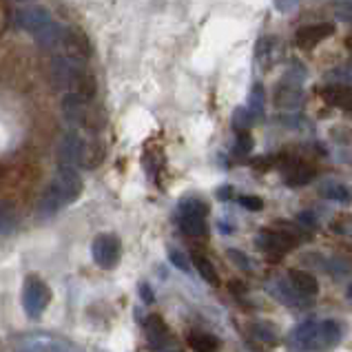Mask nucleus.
Returning a JSON list of instances; mask_svg holds the SVG:
<instances>
[{"label": "nucleus", "instance_id": "obj_1", "mask_svg": "<svg viewBox=\"0 0 352 352\" xmlns=\"http://www.w3.org/2000/svg\"><path fill=\"white\" fill-rule=\"evenodd\" d=\"M49 301H52V288L47 286V281H43L38 275H29L23 288V306L27 317L40 319L47 310Z\"/></svg>", "mask_w": 352, "mask_h": 352}, {"label": "nucleus", "instance_id": "obj_2", "mask_svg": "<svg viewBox=\"0 0 352 352\" xmlns=\"http://www.w3.org/2000/svg\"><path fill=\"white\" fill-rule=\"evenodd\" d=\"M255 244L268 255H286L288 250H293L299 244V239L295 237V233H288V230H261Z\"/></svg>", "mask_w": 352, "mask_h": 352}, {"label": "nucleus", "instance_id": "obj_3", "mask_svg": "<svg viewBox=\"0 0 352 352\" xmlns=\"http://www.w3.org/2000/svg\"><path fill=\"white\" fill-rule=\"evenodd\" d=\"M52 186L65 199V204H72L82 195V177H80V173L74 166H58L52 179Z\"/></svg>", "mask_w": 352, "mask_h": 352}, {"label": "nucleus", "instance_id": "obj_4", "mask_svg": "<svg viewBox=\"0 0 352 352\" xmlns=\"http://www.w3.org/2000/svg\"><path fill=\"white\" fill-rule=\"evenodd\" d=\"M120 250H122V244L120 239L111 233H102L94 239V246H91V255L94 261L100 268H116L118 261H120Z\"/></svg>", "mask_w": 352, "mask_h": 352}, {"label": "nucleus", "instance_id": "obj_5", "mask_svg": "<svg viewBox=\"0 0 352 352\" xmlns=\"http://www.w3.org/2000/svg\"><path fill=\"white\" fill-rule=\"evenodd\" d=\"M335 34V25L333 23H313V25H304L295 32V43L299 49L310 52L315 49L319 43H324L330 36Z\"/></svg>", "mask_w": 352, "mask_h": 352}, {"label": "nucleus", "instance_id": "obj_6", "mask_svg": "<svg viewBox=\"0 0 352 352\" xmlns=\"http://www.w3.org/2000/svg\"><path fill=\"white\" fill-rule=\"evenodd\" d=\"M65 49V56L72 58V60H85L91 56V45H89V40L82 32H78V29H63V36H60V45Z\"/></svg>", "mask_w": 352, "mask_h": 352}, {"label": "nucleus", "instance_id": "obj_7", "mask_svg": "<svg viewBox=\"0 0 352 352\" xmlns=\"http://www.w3.org/2000/svg\"><path fill=\"white\" fill-rule=\"evenodd\" d=\"M58 162L60 166H74L82 162L85 153V140L78 133H65L58 142Z\"/></svg>", "mask_w": 352, "mask_h": 352}, {"label": "nucleus", "instance_id": "obj_8", "mask_svg": "<svg viewBox=\"0 0 352 352\" xmlns=\"http://www.w3.org/2000/svg\"><path fill=\"white\" fill-rule=\"evenodd\" d=\"M304 102V89H301V80H295L293 76H288L286 80H281V85L275 91V104L279 109H297Z\"/></svg>", "mask_w": 352, "mask_h": 352}, {"label": "nucleus", "instance_id": "obj_9", "mask_svg": "<svg viewBox=\"0 0 352 352\" xmlns=\"http://www.w3.org/2000/svg\"><path fill=\"white\" fill-rule=\"evenodd\" d=\"M341 339V326L335 319H324L317 321V335H315V346L313 352H326L335 348Z\"/></svg>", "mask_w": 352, "mask_h": 352}, {"label": "nucleus", "instance_id": "obj_10", "mask_svg": "<svg viewBox=\"0 0 352 352\" xmlns=\"http://www.w3.org/2000/svg\"><path fill=\"white\" fill-rule=\"evenodd\" d=\"M16 20H18V25L25 29V32L34 34V36H36L38 32H43V29H45L47 25H52V23H54L52 16H49V12H47V9H43V7H29V9H23V12H18Z\"/></svg>", "mask_w": 352, "mask_h": 352}, {"label": "nucleus", "instance_id": "obj_11", "mask_svg": "<svg viewBox=\"0 0 352 352\" xmlns=\"http://www.w3.org/2000/svg\"><path fill=\"white\" fill-rule=\"evenodd\" d=\"M315 335H317V321L306 319V321H301L299 326L293 328V333L288 335V341H290V346L299 352H313Z\"/></svg>", "mask_w": 352, "mask_h": 352}, {"label": "nucleus", "instance_id": "obj_12", "mask_svg": "<svg viewBox=\"0 0 352 352\" xmlns=\"http://www.w3.org/2000/svg\"><path fill=\"white\" fill-rule=\"evenodd\" d=\"M52 74H54V82H56V87H60V89L74 87L76 78H78V74H80V65L76 63V60H72V58L60 56V58L54 60Z\"/></svg>", "mask_w": 352, "mask_h": 352}, {"label": "nucleus", "instance_id": "obj_13", "mask_svg": "<svg viewBox=\"0 0 352 352\" xmlns=\"http://www.w3.org/2000/svg\"><path fill=\"white\" fill-rule=\"evenodd\" d=\"M288 284L293 286V290L301 299H313V297L319 295L317 279L310 273H306V270H299V268L290 270V273H288Z\"/></svg>", "mask_w": 352, "mask_h": 352}, {"label": "nucleus", "instance_id": "obj_14", "mask_svg": "<svg viewBox=\"0 0 352 352\" xmlns=\"http://www.w3.org/2000/svg\"><path fill=\"white\" fill-rule=\"evenodd\" d=\"M321 98H324L326 104L352 113V87H348V85H328V87L321 89Z\"/></svg>", "mask_w": 352, "mask_h": 352}, {"label": "nucleus", "instance_id": "obj_15", "mask_svg": "<svg viewBox=\"0 0 352 352\" xmlns=\"http://www.w3.org/2000/svg\"><path fill=\"white\" fill-rule=\"evenodd\" d=\"M144 328H146V337H148V344L151 348H164L168 341H170V333H168V326L166 321L160 317V315H151L144 321Z\"/></svg>", "mask_w": 352, "mask_h": 352}, {"label": "nucleus", "instance_id": "obj_16", "mask_svg": "<svg viewBox=\"0 0 352 352\" xmlns=\"http://www.w3.org/2000/svg\"><path fill=\"white\" fill-rule=\"evenodd\" d=\"M63 116L67 118V122L72 124H87V116H89V109L87 102L82 98H78L76 94H67L63 98Z\"/></svg>", "mask_w": 352, "mask_h": 352}, {"label": "nucleus", "instance_id": "obj_17", "mask_svg": "<svg viewBox=\"0 0 352 352\" xmlns=\"http://www.w3.org/2000/svg\"><path fill=\"white\" fill-rule=\"evenodd\" d=\"M315 179V168L306 162H293L286 168V184L288 186H306Z\"/></svg>", "mask_w": 352, "mask_h": 352}, {"label": "nucleus", "instance_id": "obj_18", "mask_svg": "<svg viewBox=\"0 0 352 352\" xmlns=\"http://www.w3.org/2000/svg\"><path fill=\"white\" fill-rule=\"evenodd\" d=\"M270 293H273L281 304H286V306H304V299H301L293 286L288 284V279H275L273 284H270Z\"/></svg>", "mask_w": 352, "mask_h": 352}, {"label": "nucleus", "instance_id": "obj_19", "mask_svg": "<svg viewBox=\"0 0 352 352\" xmlns=\"http://www.w3.org/2000/svg\"><path fill=\"white\" fill-rule=\"evenodd\" d=\"M63 206H67L65 204V199L60 197V193L58 190L49 184L47 188H45V193H43V197H40V204H38V213L40 215H54V213H58L60 208Z\"/></svg>", "mask_w": 352, "mask_h": 352}, {"label": "nucleus", "instance_id": "obj_20", "mask_svg": "<svg viewBox=\"0 0 352 352\" xmlns=\"http://www.w3.org/2000/svg\"><path fill=\"white\" fill-rule=\"evenodd\" d=\"M179 228L188 237H206L208 235V224L204 217L199 215H179Z\"/></svg>", "mask_w": 352, "mask_h": 352}, {"label": "nucleus", "instance_id": "obj_21", "mask_svg": "<svg viewBox=\"0 0 352 352\" xmlns=\"http://www.w3.org/2000/svg\"><path fill=\"white\" fill-rule=\"evenodd\" d=\"M319 190H321V195H324V197L333 199V202H339V204H348L352 199V193L348 190V186L339 184L337 179H326Z\"/></svg>", "mask_w": 352, "mask_h": 352}, {"label": "nucleus", "instance_id": "obj_22", "mask_svg": "<svg viewBox=\"0 0 352 352\" xmlns=\"http://www.w3.org/2000/svg\"><path fill=\"white\" fill-rule=\"evenodd\" d=\"M74 91H76L78 98H82L85 102H87V100H91L96 96V78L89 72H85V69H80V74H78L76 82H74Z\"/></svg>", "mask_w": 352, "mask_h": 352}, {"label": "nucleus", "instance_id": "obj_23", "mask_svg": "<svg viewBox=\"0 0 352 352\" xmlns=\"http://www.w3.org/2000/svg\"><path fill=\"white\" fill-rule=\"evenodd\" d=\"M193 266H195V270L199 273V277H202L206 284H210V286H219V275H217V270H215V266H213V261L210 259H206L204 255H195L193 257Z\"/></svg>", "mask_w": 352, "mask_h": 352}, {"label": "nucleus", "instance_id": "obj_24", "mask_svg": "<svg viewBox=\"0 0 352 352\" xmlns=\"http://www.w3.org/2000/svg\"><path fill=\"white\" fill-rule=\"evenodd\" d=\"M188 346L195 352H217L219 344L213 335L208 333H190L188 335Z\"/></svg>", "mask_w": 352, "mask_h": 352}, {"label": "nucleus", "instance_id": "obj_25", "mask_svg": "<svg viewBox=\"0 0 352 352\" xmlns=\"http://www.w3.org/2000/svg\"><path fill=\"white\" fill-rule=\"evenodd\" d=\"M264 107H266V94H264V87L261 85H255L253 91L248 96V113L253 116L255 120L264 116Z\"/></svg>", "mask_w": 352, "mask_h": 352}, {"label": "nucleus", "instance_id": "obj_26", "mask_svg": "<svg viewBox=\"0 0 352 352\" xmlns=\"http://www.w3.org/2000/svg\"><path fill=\"white\" fill-rule=\"evenodd\" d=\"M60 36H63V29H60L56 23L52 25H47L43 32H38L36 34V40H38V45L40 47H45V49H54L60 45Z\"/></svg>", "mask_w": 352, "mask_h": 352}, {"label": "nucleus", "instance_id": "obj_27", "mask_svg": "<svg viewBox=\"0 0 352 352\" xmlns=\"http://www.w3.org/2000/svg\"><path fill=\"white\" fill-rule=\"evenodd\" d=\"M16 226H18V215H16L14 206L0 202V235L14 233Z\"/></svg>", "mask_w": 352, "mask_h": 352}, {"label": "nucleus", "instance_id": "obj_28", "mask_svg": "<svg viewBox=\"0 0 352 352\" xmlns=\"http://www.w3.org/2000/svg\"><path fill=\"white\" fill-rule=\"evenodd\" d=\"M179 213L206 217L208 215V204L204 202V199H199V197H184L182 202H179Z\"/></svg>", "mask_w": 352, "mask_h": 352}, {"label": "nucleus", "instance_id": "obj_29", "mask_svg": "<svg viewBox=\"0 0 352 352\" xmlns=\"http://www.w3.org/2000/svg\"><path fill=\"white\" fill-rule=\"evenodd\" d=\"M250 335H253V339L257 341H264V344H277L279 337L275 333V328L273 326H268V324H253L250 326Z\"/></svg>", "mask_w": 352, "mask_h": 352}, {"label": "nucleus", "instance_id": "obj_30", "mask_svg": "<svg viewBox=\"0 0 352 352\" xmlns=\"http://www.w3.org/2000/svg\"><path fill=\"white\" fill-rule=\"evenodd\" d=\"M168 261L173 264L177 270H182V273H188L190 270V259H188V255L184 253V250H179V248H168Z\"/></svg>", "mask_w": 352, "mask_h": 352}, {"label": "nucleus", "instance_id": "obj_31", "mask_svg": "<svg viewBox=\"0 0 352 352\" xmlns=\"http://www.w3.org/2000/svg\"><path fill=\"white\" fill-rule=\"evenodd\" d=\"M253 120L255 118L248 113L246 107H239V109H235V113H233V126L237 131H248V126L253 124Z\"/></svg>", "mask_w": 352, "mask_h": 352}, {"label": "nucleus", "instance_id": "obj_32", "mask_svg": "<svg viewBox=\"0 0 352 352\" xmlns=\"http://www.w3.org/2000/svg\"><path fill=\"white\" fill-rule=\"evenodd\" d=\"M253 151V138H250L248 131H237V142H235V153L237 155H246Z\"/></svg>", "mask_w": 352, "mask_h": 352}, {"label": "nucleus", "instance_id": "obj_33", "mask_svg": "<svg viewBox=\"0 0 352 352\" xmlns=\"http://www.w3.org/2000/svg\"><path fill=\"white\" fill-rule=\"evenodd\" d=\"M226 255H228V259L233 261L235 266H239L241 270H253V261H250L241 250H237V248H228L226 250Z\"/></svg>", "mask_w": 352, "mask_h": 352}, {"label": "nucleus", "instance_id": "obj_34", "mask_svg": "<svg viewBox=\"0 0 352 352\" xmlns=\"http://www.w3.org/2000/svg\"><path fill=\"white\" fill-rule=\"evenodd\" d=\"M335 14L339 20H344V23H352V0H335Z\"/></svg>", "mask_w": 352, "mask_h": 352}, {"label": "nucleus", "instance_id": "obj_35", "mask_svg": "<svg viewBox=\"0 0 352 352\" xmlns=\"http://www.w3.org/2000/svg\"><path fill=\"white\" fill-rule=\"evenodd\" d=\"M330 228L335 230V233L339 235H350L352 237V215H341L337 217L333 224H330Z\"/></svg>", "mask_w": 352, "mask_h": 352}, {"label": "nucleus", "instance_id": "obj_36", "mask_svg": "<svg viewBox=\"0 0 352 352\" xmlns=\"http://www.w3.org/2000/svg\"><path fill=\"white\" fill-rule=\"evenodd\" d=\"M239 204L244 206L246 210H261V208H264V199L257 197V195H241Z\"/></svg>", "mask_w": 352, "mask_h": 352}, {"label": "nucleus", "instance_id": "obj_37", "mask_svg": "<svg viewBox=\"0 0 352 352\" xmlns=\"http://www.w3.org/2000/svg\"><path fill=\"white\" fill-rule=\"evenodd\" d=\"M297 222L301 224V226H306V228H317L319 224H317V219H315V215L310 213V210H301V213H297Z\"/></svg>", "mask_w": 352, "mask_h": 352}, {"label": "nucleus", "instance_id": "obj_38", "mask_svg": "<svg viewBox=\"0 0 352 352\" xmlns=\"http://www.w3.org/2000/svg\"><path fill=\"white\" fill-rule=\"evenodd\" d=\"M140 297H142L144 304H153L155 301V295H153V290L148 288V284H140Z\"/></svg>", "mask_w": 352, "mask_h": 352}, {"label": "nucleus", "instance_id": "obj_39", "mask_svg": "<svg viewBox=\"0 0 352 352\" xmlns=\"http://www.w3.org/2000/svg\"><path fill=\"white\" fill-rule=\"evenodd\" d=\"M230 193H233V188H230V186H222V188L217 190V197H219V199H228Z\"/></svg>", "mask_w": 352, "mask_h": 352}, {"label": "nucleus", "instance_id": "obj_40", "mask_svg": "<svg viewBox=\"0 0 352 352\" xmlns=\"http://www.w3.org/2000/svg\"><path fill=\"white\" fill-rule=\"evenodd\" d=\"M346 49L352 54V34H348V36H346Z\"/></svg>", "mask_w": 352, "mask_h": 352}, {"label": "nucleus", "instance_id": "obj_41", "mask_svg": "<svg viewBox=\"0 0 352 352\" xmlns=\"http://www.w3.org/2000/svg\"><path fill=\"white\" fill-rule=\"evenodd\" d=\"M348 299H352V284H350V288H348Z\"/></svg>", "mask_w": 352, "mask_h": 352}]
</instances>
